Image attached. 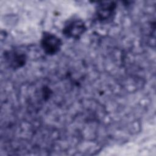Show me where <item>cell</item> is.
Masks as SVG:
<instances>
[{
    "label": "cell",
    "instance_id": "1",
    "mask_svg": "<svg viewBox=\"0 0 156 156\" xmlns=\"http://www.w3.org/2000/svg\"><path fill=\"white\" fill-rule=\"evenodd\" d=\"M87 30V26L84 21L78 18L68 20L64 24L62 33L68 38L79 39Z\"/></svg>",
    "mask_w": 156,
    "mask_h": 156
},
{
    "label": "cell",
    "instance_id": "2",
    "mask_svg": "<svg viewBox=\"0 0 156 156\" xmlns=\"http://www.w3.org/2000/svg\"><path fill=\"white\" fill-rule=\"evenodd\" d=\"M117 5L115 2H102L99 3L95 10V16L101 23H108L114 19L116 12Z\"/></svg>",
    "mask_w": 156,
    "mask_h": 156
},
{
    "label": "cell",
    "instance_id": "3",
    "mask_svg": "<svg viewBox=\"0 0 156 156\" xmlns=\"http://www.w3.org/2000/svg\"><path fill=\"white\" fill-rule=\"evenodd\" d=\"M62 44V40L55 34L49 32L43 33L40 45L45 54L49 55L56 54L60 50Z\"/></svg>",
    "mask_w": 156,
    "mask_h": 156
},
{
    "label": "cell",
    "instance_id": "4",
    "mask_svg": "<svg viewBox=\"0 0 156 156\" xmlns=\"http://www.w3.org/2000/svg\"><path fill=\"white\" fill-rule=\"evenodd\" d=\"M4 58L9 66L13 69L23 67L26 63V55L16 50L8 51L4 54Z\"/></svg>",
    "mask_w": 156,
    "mask_h": 156
}]
</instances>
